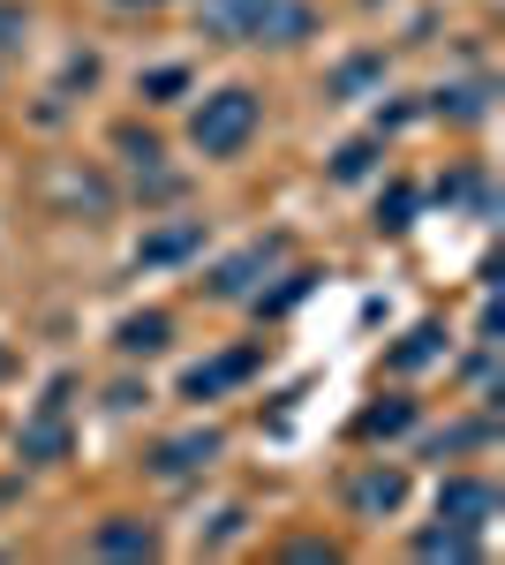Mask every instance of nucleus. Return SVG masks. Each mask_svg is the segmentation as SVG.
Instances as JSON below:
<instances>
[{
  "instance_id": "obj_1",
  "label": "nucleus",
  "mask_w": 505,
  "mask_h": 565,
  "mask_svg": "<svg viewBox=\"0 0 505 565\" xmlns=\"http://www.w3.org/2000/svg\"><path fill=\"white\" fill-rule=\"evenodd\" d=\"M197 31L219 45H295L317 31L309 0H197Z\"/></svg>"
},
{
  "instance_id": "obj_2",
  "label": "nucleus",
  "mask_w": 505,
  "mask_h": 565,
  "mask_svg": "<svg viewBox=\"0 0 505 565\" xmlns=\"http://www.w3.org/2000/svg\"><path fill=\"white\" fill-rule=\"evenodd\" d=\"M256 129H264V98H256L250 84H219L204 106L189 114V143H197L204 159H242Z\"/></svg>"
},
{
  "instance_id": "obj_3",
  "label": "nucleus",
  "mask_w": 505,
  "mask_h": 565,
  "mask_svg": "<svg viewBox=\"0 0 505 565\" xmlns=\"http://www.w3.org/2000/svg\"><path fill=\"white\" fill-rule=\"evenodd\" d=\"M219 452H227V437H219V430H181V437H167V445H151V452H144V476L189 482V476H204Z\"/></svg>"
},
{
  "instance_id": "obj_4",
  "label": "nucleus",
  "mask_w": 505,
  "mask_h": 565,
  "mask_svg": "<svg viewBox=\"0 0 505 565\" xmlns=\"http://www.w3.org/2000/svg\"><path fill=\"white\" fill-rule=\"evenodd\" d=\"M272 257H280V242H250L242 257H227L219 271H211V279H197V287H204L211 302H250V295H256V279L272 271Z\"/></svg>"
},
{
  "instance_id": "obj_5",
  "label": "nucleus",
  "mask_w": 505,
  "mask_h": 565,
  "mask_svg": "<svg viewBox=\"0 0 505 565\" xmlns=\"http://www.w3.org/2000/svg\"><path fill=\"white\" fill-rule=\"evenodd\" d=\"M438 521L491 527V521H498V490H491L483 476H445V482H438Z\"/></svg>"
},
{
  "instance_id": "obj_6",
  "label": "nucleus",
  "mask_w": 505,
  "mask_h": 565,
  "mask_svg": "<svg viewBox=\"0 0 505 565\" xmlns=\"http://www.w3.org/2000/svg\"><path fill=\"white\" fill-rule=\"evenodd\" d=\"M204 249V218H167V226H151L144 242H136V264L144 271H159V264H181Z\"/></svg>"
},
{
  "instance_id": "obj_7",
  "label": "nucleus",
  "mask_w": 505,
  "mask_h": 565,
  "mask_svg": "<svg viewBox=\"0 0 505 565\" xmlns=\"http://www.w3.org/2000/svg\"><path fill=\"white\" fill-rule=\"evenodd\" d=\"M173 340V317L167 309H136V317H122V324H114V354H122V362H144V354H159Z\"/></svg>"
},
{
  "instance_id": "obj_8",
  "label": "nucleus",
  "mask_w": 505,
  "mask_h": 565,
  "mask_svg": "<svg viewBox=\"0 0 505 565\" xmlns=\"http://www.w3.org/2000/svg\"><path fill=\"white\" fill-rule=\"evenodd\" d=\"M256 362H264L256 348H234V354H219V362H197V370L181 377V392H189V399H219L227 385H242V377H250Z\"/></svg>"
},
{
  "instance_id": "obj_9",
  "label": "nucleus",
  "mask_w": 505,
  "mask_h": 565,
  "mask_svg": "<svg viewBox=\"0 0 505 565\" xmlns=\"http://www.w3.org/2000/svg\"><path fill=\"white\" fill-rule=\"evenodd\" d=\"M91 551H98V558H151V551H159V527L114 513L106 527H91Z\"/></svg>"
},
{
  "instance_id": "obj_10",
  "label": "nucleus",
  "mask_w": 505,
  "mask_h": 565,
  "mask_svg": "<svg viewBox=\"0 0 505 565\" xmlns=\"http://www.w3.org/2000/svg\"><path fill=\"white\" fill-rule=\"evenodd\" d=\"M400 498H408V476H400V468H385V460L370 468V476L347 482V505H355V513H370V521H378V513H392Z\"/></svg>"
},
{
  "instance_id": "obj_11",
  "label": "nucleus",
  "mask_w": 505,
  "mask_h": 565,
  "mask_svg": "<svg viewBox=\"0 0 505 565\" xmlns=\"http://www.w3.org/2000/svg\"><path fill=\"white\" fill-rule=\"evenodd\" d=\"M422 423L415 399H378V407H362V423H355V437H408Z\"/></svg>"
},
{
  "instance_id": "obj_12",
  "label": "nucleus",
  "mask_w": 505,
  "mask_h": 565,
  "mask_svg": "<svg viewBox=\"0 0 505 565\" xmlns=\"http://www.w3.org/2000/svg\"><path fill=\"white\" fill-rule=\"evenodd\" d=\"M415 551H422V558H483V535H475V527H453V521H445V527H422V535H415Z\"/></svg>"
},
{
  "instance_id": "obj_13",
  "label": "nucleus",
  "mask_w": 505,
  "mask_h": 565,
  "mask_svg": "<svg viewBox=\"0 0 505 565\" xmlns=\"http://www.w3.org/2000/svg\"><path fill=\"white\" fill-rule=\"evenodd\" d=\"M430 114H445V121H483V114H491V84H453V90H430Z\"/></svg>"
},
{
  "instance_id": "obj_14",
  "label": "nucleus",
  "mask_w": 505,
  "mask_h": 565,
  "mask_svg": "<svg viewBox=\"0 0 505 565\" xmlns=\"http://www.w3.org/2000/svg\"><path fill=\"white\" fill-rule=\"evenodd\" d=\"M438 354H445V324H415L400 348L385 354V370H422V362H438Z\"/></svg>"
},
{
  "instance_id": "obj_15",
  "label": "nucleus",
  "mask_w": 505,
  "mask_h": 565,
  "mask_svg": "<svg viewBox=\"0 0 505 565\" xmlns=\"http://www.w3.org/2000/svg\"><path fill=\"white\" fill-rule=\"evenodd\" d=\"M378 76H385V53H355V61H339V68H333V84H325V90H333V98H355V90L378 84Z\"/></svg>"
},
{
  "instance_id": "obj_16",
  "label": "nucleus",
  "mask_w": 505,
  "mask_h": 565,
  "mask_svg": "<svg viewBox=\"0 0 505 565\" xmlns=\"http://www.w3.org/2000/svg\"><path fill=\"white\" fill-rule=\"evenodd\" d=\"M181 90H189V68H181V61L144 68V76H136V98H144V106H167V98H181Z\"/></svg>"
},
{
  "instance_id": "obj_17",
  "label": "nucleus",
  "mask_w": 505,
  "mask_h": 565,
  "mask_svg": "<svg viewBox=\"0 0 505 565\" xmlns=\"http://www.w3.org/2000/svg\"><path fill=\"white\" fill-rule=\"evenodd\" d=\"M408 226H415V189L392 181V189L378 196V234H408Z\"/></svg>"
},
{
  "instance_id": "obj_18",
  "label": "nucleus",
  "mask_w": 505,
  "mask_h": 565,
  "mask_svg": "<svg viewBox=\"0 0 505 565\" xmlns=\"http://www.w3.org/2000/svg\"><path fill=\"white\" fill-rule=\"evenodd\" d=\"M114 151H122L128 167H144V174L159 167V136H151V129H114Z\"/></svg>"
},
{
  "instance_id": "obj_19",
  "label": "nucleus",
  "mask_w": 505,
  "mask_h": 565,
  "mask_svg": "<svg viewBox=\"0 0 505 565\" xmlns=\"http://www.w3.org/2000/svg\"><path fill=\"white\" fill-rule=\"evenodd\" d=\"M370 167H378V143H370V136L347 143V151H333V181H370Z\"/></svg>"
},
{
  "instance_id": "obj_20",
  "label": "nucleus",
  "mask_w": 505,
  "mask_h": 565,
  "mask_svg": "<svg viewBox=\"0 0 505 565\" xmlns=\"http://www.w3.org/2000/svg\"><path fill=\"white\" fill-rule=\"evenodd\" d=\"M309 279H317V271H287V287H280V295H256V317H280V309H295L302 295H309Z\"/></svg>"
},
{
  "instance_id": "obj_21",
  "label": "nucleus",
  "mask_w": 505,
  "mask_h": 565,
  "mask_svg": "<svg viewBox=\"0 0 505 565\" xmlns=\"http://www.w3.org/2000/svg\"><path fill=\"white\" fill-rule=\"evenodd\" d=\"M242 521H250V513H242V505H227V513H219V527H211V543H234V535H242Z\"/></svg>"
},
{
  "instance_id": "obj_22",
  "label": "nucleus",
  "mask_w": 505,
  "mask_h": 565,
  "mask_svg": "<svg viewBox=\"0 0 505 565\" xmlns=\"http://www.w3.org/2000/svg\"><path fill=\"white\" fill-rule=\"evenodd\" d=\"M287 558H339L333 543H317V535H302V543H287Z\"/></svg>"
},
{
  "instance_id": "obj_23",
  "label": "nucleus",
  "mask_w": 505,
  "mask_h": 565,
  "mask_svg": "<svg viewBox=\"0 0 505 565\" xmlns=\"http://www.w3.org/2000/svg\"><path fill=\"white\" fill-rule=\"evenodd\" d=\"M144 399H151L144 385H114V399H106V407H122V415H128V407H144Z\"/></svg>"
},
{
  "instance_id": "obj_24",
  "label": "nucleus",
  "mask_w": 505,
  "mask_h": 565,
  "mask_svg": "<svg viewBox=\"0 0 505 565\" xmlns=\"http://www.w3.org/2000/svg\"><path fill=\"white\" fill-rule=\"evenodd\" d=\"M15 31H23V15H15V8L0 0V45H15Z\"/></svg>"
},
{
  "instance_id": "obj_25",
  "label": "nucleus",
  "mask_w": 505,
  "mask_h": 565,
  "mask_svg": "<svg viewBox=\"0 0 505 565\" xmlns=\"http://www.w3.org/2000/svg\"><path fill=\"white\" fill-rule=\"evenodd\" d=\"M114 8H167V0H114Z\"/></svg>"
}]
</instances>
